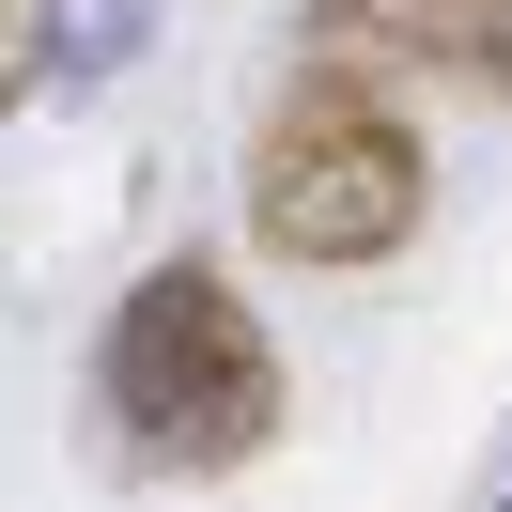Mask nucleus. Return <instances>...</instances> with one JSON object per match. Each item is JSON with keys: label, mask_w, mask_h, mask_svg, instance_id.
<instances>
[{"label": "nucleus", "mask_w": 512, "mask_h": 512, "mask_svg": "<svg viewBox=\"0 0 512 512\" xmlns=\"http://www.w3.org/2000/svg\"><path fill=\"white\" fill-rule=\"evenodd\" d=\"M94 404H109V435H125L140 466L233 481V466L280 450V404H295V388H280V342L233 311V280H218L202 249H171V264H140L125 311H109Z\"/></svg>", "instance_id": "obj_1"}, {"label": "nucleus", "mask_w": 512, "mask_h": 512, "mask_svg": "<svg viewBox=\"0 0 512 512\" xmlns=\"http://www.w3.org/2000/svg\"><path fill=\"white\" fill-rule=\"evenodd\" d=\"M419 202H435L419 140L388 125L357 78H311V94L264 125V156H249V249L311 264V280H357V264L419 249Z\"/></svg>", "instance_id": "obj_2"}, {"label": "nucleus", "mask_w": 512, "mask_h": 512, "mask_svg": "<svg viewBox=\"0 0 512 512\" xmlns=\"http://www.w3.org/2000/svg\"><path fill=\"white\" fill-rule=\"evenodd\" d=\"M326 32L404 47V63H450V78H497V94H512V0H326Z\"/></svg>", "instance_id": "obj_3"}, {"label": "nucleus", "mask_w": 512, "mask_h": 512, "mask_svg": "<svg viewBox=\"0 0 512 512\" xmlns=\"http://www.w3.org/2000/svg\"><path fill=\"white\" fill-rule=\"evenodd\" d=\"M140 0H16V94H94L140 63Z\"/></svg>", "instance_id": "obj_4"}, {"label": "nucleus", "mask_w": 512, "mask_h": 512, "mask_svg": "<svg viewBox=\"0 0 512 512\" xmlns=\"http://www.w3.org/2000/svg\"><path fill=\"white\" fill-rule=\"evenodd\" d=\"M481 512H512V481H497V497H481Z\"/></svg>", "instance_id": "obj_5"}]
</instances>
